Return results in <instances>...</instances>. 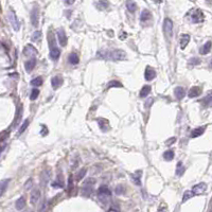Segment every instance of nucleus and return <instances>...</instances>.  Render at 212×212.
I'll list each match as a JSON object with an SVG mask.
<instances>
[{
    "instance_id": "obj_1",
    "label": "nucleus",
    "mask_w": 212,
    "mask_h": 212,
    "mask_svg": "<svg viewBox=\"0 0 212 212\" xmlns=\"http://www.w3.org/2000/svg\"><path fill=\"white\" fill-rule=\"evenodd\" d=\"M99 58H102L108 61H122L126 58L125 52L123 50H114V51H100L98 53Z\"/></svg>"
},
{
    "instance_id": "obj_2",
    "label": "nucleus",
    "mask_w": 212,
    "mask_h": 212,
    "mask_svg": "<svg viewBox=\"0 0 212 212\" xmlns=\"http://www.w3.org/2000/svg\"><path fill=\"white\" fill-rule=\"evenodd\" d=\"M48 40H49V48H50V58L54 61H56L60 58L61 51L55 46V39H54L53 34H50L48 36Z\"/></svg>"
},
{
    "instance_id": "obj_3",
    "label": "nucleus",
    "mask_w": 212,
    "mask_h": 212,
    "mask_svg": "<svg viewBox=\"0 0 212 212\" xmlns=\"http://www.w3.org/2000/svg\"><path fill=\"white\" fill-rule=\"evenodd\" d=\"M112 196V191L109 190L107 186H101L98 190V197L102 203H106L109 201V198Z\"/></svg>"
},
{
    "instance_id": "obj_4",
    "label": "nucleus",
    "mask_w": 212,
    "mask_h": 212,
    "mask_svg": "<svg viewBox=\"0 0 212 212\" xmlns=\"http://www.w3.org/2000/svg\"><path fill=\"white\" fill-rule=\"evenodd\" d=\"M94 183H96V181H94V179H91V178H89L86 183H84V186H83V188H82V195L83 196L89 197L90 194L92 193V186H94Z\"/></svg>"
},
{
    "instance_id": "obj_5",
    "label": "nucleus",
    "mask_w": 212,
    "mask_h": 212,
    "mask_svg": "<svg viewBox=\"0 0 212 212\" xmlns=\"http://www.w3.org/2000/svg\"><path fill=\"white\" fill-rule=\"evenodd\" d=\"M163 32L167 38H171L173 35V22L170 18H165L163 22Z\"/></svg>"
},
{
    "instance_id": "obj_6",
    "label": "nucleus",
    "mask_w": 212,
    "mask_h": 212,
    "mask_svg": "<svg viewBox=\"0 0 212 212\" xmlns=\"http://www.w3.org/2000/svg\"><path fill=\"white\" fill-rule=\"evenodd\" d=\"M31 22H32L33 27L37 28L38 27V22H39V7L37 4L33 7L32 11H31Z\"/></svg>"
},
{
    "instance_id": "obj_7",
    "label": "nucleus",
    "mask_w": 212,
    "mask_h": 212,
    "mask_svg": "<svg viewBox=\"0 0 212 212\" xmlns=\"http://www.w3.org/2000/svg\"><path fill=\"white\" fill-rule=\"evenodd\" d=\"M191 19H192V22L198 23V22L204 21L205 16H204V14H203V12H201V10L196 9V10H194V11L192 12V14H191Z\"/></svg>"
},
{
    "instance_id": "obj_8",
    "label": "nucleus",
    "mask_w": 212,
    "mask_h": 212,
    "mask_svg": "<svg viewBox=\"0 0 212 212\" xmlns=\"http://www.w3.org/2000/svg\"><path fill=\"white\" fill-rule=\"evenodd\" d=\"M56 35H58V43L61 46L65 47L67 45V36H66V33L64 31V29H58L56 30Z\"/></svg>"
},
{
    "instance_id": "obj_9",
    "label": "nucleus",
    "mask_w": 212,
    "mask_h": 212,
    "mask_svg": "<svg viewBox=\"0 0 212 212\" xmlns=\"http://www.w3.org/2000/svg\"><path fill=\"white\" fill-rule=\"evenodd\" d=\"M9 19H10V21H11L15 31H18L20 27H19V22H18V19L16 17V14H15L14 11H10V13H9Z\"/></svg>"
},
{
    "instance_id": "obj_10",
    "label": "nucleus",
    "mask_w": 212,
    "mask_h": 212,
    "mask_svg": "<svg viewBox=\"0 0 212 212\" xmlns=\"http://www.w3.org/2000/svg\"><path fill=\"white\" fill-rule=\"evenodd\" d=\"M206 188H207L206 183H198V185H195L194 187H193V189H192V192H193V194L194 195L203 194L206 191Z\"/></svg>"
},
{
    "instance_id": "obj_11",
    "label": "nucleus",
    "mask_w": 212,
    "mask_h": 212,
    "mask_svg": "<svg viewBox=\"0 0 212 212\" xmlns=\"http://www.w3.org/2000/svg\"><path fill=\"white\" fill-rule=\"evenodd\" d=\"M144 76H145V80H146V81H152V80H154L155 76H156V71H155L152 67L147 66L146 69H145V72H144Z\"/></svg>"
},
{
    "instance_id": "obj_12",
    "label": "nucleus",
    "mask_w": 212,
    "mask_h": 212,
    "mask_svg": "<svg viewBox=\"0 0 212 212\" xmlns=\"http://www.w3.org/2000/svg\"><path fill=\"white\" fill-rule=\"evenodd\" d=\"M62 84H63V78H62L61 76H54V78H52V80H51V85H52V87H53L54 89H58Z\"/></svg>"
},
{
    "instance_id": "obj_13",
    "label": "nucleus",
    "mask_w": 212,
    "mask_h": 212,
    "mask_svg": "<svg viewBox=\"0 0 212 212\" xmlns=\"http://www.w3.org/2000/svg\"><path fill=\"white\" fill-rule=\"evenodd\" d=\"M40 197V191L38 190V189H34V190L32 191V193H31V204L32 205H35V204H37V201H38V199H39Z\"/></svg>"
},
{
    "instance_id": "obj_14",
    "label": "nucleus",
    "mask_w": 212,
    "mask_h": 212,
    "mask_svg": "<svg viewBox=\"0 0 212 212\" xmlns=\"http://www.w3.org/2000/svg\"><path fill=\"white\" fill-rule=\"evenodd\" d=\"M174 94H175V98L177 100H181L186 96V90L183 89V87H176L174 89Z\"/></svg>"
},
{
    "instance_id": "obj_15",
    "label": "nucleus",
    "mask_w": 212,
    "mask_h": 212,
    "mask_svg": "<svg viewBox=\"0 0 212 212\" xmlns=\"http://www.w3.org/2000/svg\"><path fill=\"white\" fill-rule=\"evenodd\" d=\"M201 94V88L199 86H194L192 87L190 90H189V94L188 96L190 98H195V97H198L199 94Z\"/></svg>"
},
{
    "instance_id": "obj_16",
    "label": "nucleus",
    "mask_w": 212,
    "mask_h": 212,
    "mask_svg": "<svg viewBox=\"0 0 212 212\" xmlns=\"http://www.w3.org/2000/svg\"><path fill=\"white\" fill-rule=\"evenodd\" d=\"M35 65H36V60H35V58H31V60H29V61H27V63L25 64V71L28 72V73H30V72H31L33 69H34Z\"/></svg>"
},
{
    "instance_id": "obj_17",
    "label": "nucleus",
    "mask_w": 212,
    "mask_h": 212,
    "mask_svg": "<svg viewBox=\"0 0 212 212\" xmlns=\"http://www.w3.org/2000/svg\"><path fill=\"white\" fill-rule=\"evenodd\" d=\"M98 123L100 125V128L103 132H107L109 130V123H108V120H106V119H98Z\"/></svg>"
},
{
    "instance_id": "obj_18",
    "label": "nucleus",
    "mask_w": 212,
    "mask_h": 212,
    "mask_svg": "<svg viewBox=\"0 0 212 212\" xmlns=\"http://www.w3.org/2000/svg\"><path fill=\"white\" fill-rule=\"evenodd\" d=\"M205 130H206L205 126H201V127H197V128L193 130L192 133H191V138H196V137L201 136L204 134V132H205Z\"/></svg>"
},
{
    "instance_id": "obj_19",
    "label": "nucleus",
    "mask_w": 212,
    "mask_h": 212,
    "mask_svg": "<svg viewBox=\"0 0 212 212\" xmlns=\"http://www.w3.org/2000/svg\"><path fill=\"white\" fill-rule=\"evenodd\" d=\"M189 41H190V35H188V34H183L181 37H180V48H181V49H185V48L187 47V45Z\"/></svg>"
},
{
    "instance_id": "obj_20",
    "label": "nucleus",
    "mask_w": 212,
    "mask_h": 212,
    "mask_svg": "<svg viewBox=\"0 0 212 212\" xmlns=\"http://www.w3.org/2000/svg\"><path fill=\"white\" fill-rule=\"evenodd\" d=\"M210 50H211V41L209 40V41H207V43L199 49V53L203 54V55H205V54H208L209 52H210Z\"/></svg>"
},
{
    "instance_id": "obj_21",
    "label": "nucleus",
    "mask_w": 212,
    "mask_h": 212,
    "mask_svg": "<svg viewBox=\"0 0 212 212\" xmlns=\"http://www.w3.org/2000/svg\"><path fill=\"white\" fill-rule=\"evenodd\" d=\"M152 18V14L151 12L148 11V10H143L142 11V13H141L140 15V20L142 22L143 21H147V20H150Z\"/></svg>"
},
{
    "instance_id": "obj_22",
    "label": "nucleus",
    "mask_w": 212,
    "mask_h": 212,
    "mask_svg": "<svg viewBox=\"0 0 212 212\" xmlns=\"http://www.w3.org/2000/svg\"><path fill=\"white\" fill-rule=\"evenodd\" d=\"M126 7L130 13H134L137 10V4L133 0H126Z\"/></svg>"
},
{
    "instance_id": "obj_23",
    "label": "nucleus",
    "mask_w": 212,
    "mask_h": 212,
    "mask_svg": "<svg viewBox=\"0 0 212 212\" xmlns=\"http://www.w3.org/2000/svg\"><path fill=\"white\" fill-rule=\"evenodd\" d=\"M25 196H20V197L17 199V201H16V209H18V210H21V209L25 208Z\"/></svg>"
},
{
    "instance_id": "obj_24",
    "label": "nucleus",
    "mask_w": 212,
    "mask_h": 212,
    "mask_svg": "<svg viewBox=\"0 0 212 212\" xmlns=\"http://www.w3.org/2000/svg\"><path fill=\"white\" fill-rule=\"evenodd\" d=\"M68 60H69V63L72 64V65H76V64H79V56H78V54L74 53V52L70 53Z\"/></svg>"
},
{
    "instance_id": "obj_25",
    "label": "nucleus",
    "mask_w": 212,
    "mask_h": 212,
    "mask_svg": "<svg viewBox=\"0 0 212 212\" xmlns=\"http://www.w3.org/2000/svg\"><path fill=\"white\" fill-rule=\"evenodd\" d=\"M9 183H10V179H3L0 181V196L3 194L4 191L7 190Z\"/></svg>"
},
{
    "instance_id": "obj_26",
    "label": "nucleus",
    "mask_w": 212,
    "mask_h": 212,
    "mask_svg": "<svg viewBox=\"0 0 212 212\" xmlns=\"http://www.w3.org/2000/svg\"><path fill=\"white\" fill-rule=\"evenodd\" d=\"M151 90H152V87L150 86V85H145V86H144L143 88L140 90V97L141 98H145L147 94L151 92Z\"/></svg>"
},
{
    "instance_id": "obj_27",
    "label": "nucleus",
    "mask_w": 212,
    "mask_h": 212,
    "mask_svg": "<svg viewBox=\"0 0 212 212\" xmlns=\"http://www.w3.org/2000/svg\"><path fill=\"white\" fill-rule=\"evenodd\" d=\"M141 174H142L141 171H138V175H137V173H135V174L132 175V180H133V183H136V185H138V186H140L141 185V181H140Z\"/></svg>"
},
{
    "instance_id": "obj_28",
    "label": "nucleus",
    "mask_w": 212,
    "mask_h": 212,
    "mask_svg": "<svg viewBox=\"0 0 212 212\" xmlns=\"http://www.w3.org/2000/svg\"><path fill=\"white\" fill-rule=\"evenodd\" d=\"M163 158H165V160H167V161L173 160V158H174V151H173V150H169V151L165 152Z\"/></svg>"
},
{
    "instance_id": "obj_29",
    "label": "nucleus",
    "mask_w": 212,
    "mask_h": 212,
    "mask_svg": "<svg viewBox=\"0 0 212 212\" xmlns=\"http://www.w3.org/2000/svg\"><path fill=\"white\" fill-rule=\"evenodd\" d=\"M185 171H186V168L183 165V163L181 162H179L178 165H177V170H176V175L177 176H181L183 173H185Z\"/></svg>"
},
{
    "instance_id": "obj_30",
    "label": "nucleus",
    "mask_w": 212,
    "mask_h": 212,
    "mask_svg": "<svg viewBox=\"0 0 212 212\" xmlns=\"http://www.w3.org/2000/svg\"><path fill=\"white\" fill-rule=\"evenodd\" d=\"M31 84H32L33 86H41V84H43V78L41 76H37L35 79H33L31 81Z\"/></svg>"
},
{
    "instance_id": "obj_31",
    "label": "nucleus",
    "mask_w": 212,
    "mask_h": 212,
    "mask_svg": "<svg viewBox=\"0 0 212 212\" xmlns=\"http://www.w3.org/2000/svg\"><path fill=\"white\" fill-rule=\"evenodd\" d=\"M41 38V32L40 31H36V32L33 33V36H32V40L35 41V43H38Z\"/></svg>"
},
{
    "instance_id": "obj_32",
    "label": "nucleus",
    "mask_w": 212,
    "mask_h": 212,
    "mask_svg": "<svg viewBox=\"0 0 212 212\" xmlns=\"http://www.w3.org/2000/svg\"><path fill=\"white\" fill-rule=\"evenodd\" d=\"M125 191H126V189L124 188L123 185H119V186H117V188H116V193L118 195H123L125 193Z\"/></svg>"
},
{
    "instance_id": "obj_33",
    "label": "nucleus",
    "mask_w": 212,
    "mask_h": 212,
    "mask_svg": "<svg viewBox=\"0 0 212 212\" xmlns=\"http://www.w3.org/2000/svg\"><path fill=\"white\" fill-rule=\"evenodd\" d=\"M109 7V3H108L106 0H100L99 3H98V7L100 10H103V9H106V7Z\"/></svg>"
},
{
    "instance_id": "obj_34",
    "label": "nucleus",
    "mask_w": 212,
    "mask_h": 212,
    "mask_svg": "<svg viewBox=\"0 0 212 212\" xmlns=\"http://www.w3.org/2000/svg\"><path fill=\"white\" fill-rule=\"evenodd\" d=\"M193 196H194V194H193V192H192V191H186V192H185V194H183V201H187L188 199H190V198L193 197Z\"/></svg>"
},
{
    "instance_id": "obj_35",
    "label": "nucleus",
    "mask_w": 212,
    "mask_h": 212,
    "mask_svg": "<svg viewBox=\"0 0 212 212\" xmlns=\"http://www.w3.org/2000/svg\"><path fill=\"white\" fill-rule=\"evenodd\" d=\"M38 94H39V90L38 89H34L32 90V92H31V96H30V99L32 101H34V100H36L37 98H38Z\"/></svg>"
},
{
    "instance_id": "obj_36",
    "label": "nucleus",
    "mask_w": 212,
    "mask_h": 212,
    "mask_svg": "<svg viewBox=\"0 0 212 212\" xmlns=\"http://www.w3.org/2000/svg\"><path fill=\"white\" fill-rule=\"evenodd\" d=\"M108 88H112V87H122V84L118 81H112V82L108 83L107 85Z\"/></svg>"
},
{
    "instance_id": "obj_37",
    "label": "nucleus",
    "mask_w": 212,
    "mask_h": 212,
    "mask_svg": "<svg viewBox=\"0 0 212 212\" xmlns=\"http://www.w3.org/2000/svg\"><path fill=\"white\" fill-rule=\"evenodd\" d=\"M203 102H205V103H206V104H205L206 106H208V107H210V106H211V94H210V92H209V94H207V97H206L205 99L203 100Z\"/></svg>"
},
{
    "instance_id": "obj_38",
    "label": "nucleus",
    "mask_w": 212,
    "mask_h": 212,
    "mask_svg": "<svg viewBox=\"0 0 212 212\" xmlns=\"http://www.w3.org/2000/svg\"><path fill=\"white\" fill-rule=\"evenodd\" d=\"M28 125H29V120L27 119L25 122H23V124L21 125V127H20V130H19V132H18V134H22L23 132L25 130V128L28 127Z\"/></svg>"
},
{
    "instance_id": "obj_39",
    "label": "nucleus",
    "mask_w": 212,
    "mask_h": 212,
    "mask_svg": "<svg viewBox=\"0 0 212 212\" xmlns=\"http://www.w3.org/2000/svg\"><path fill=\"white\" fill-rule=\"evenodd\" d=\"M85 174H86V170L85 169H82L81 171L79 172V174H78V176H76V180L78 181H80L81 179H83V177L85 176Z\"/></svg>"
},
{
    "instance_id": "obj_40",
    "label": "nucleus",
    "mask_w": 212,
    "mask_h": 212,
    "mask_svg": "<svg viewBox=\"0 0 212 212\" xmlns=\"http://www.w3.org/2000/svg\"><path fill=\"white\" fill-rule=\"evenodd\" d=\"M189 64H190L191 66H194V65H198V64H201V60L199 58H191L190 61H189Z\"/></svg>"
},
{
    "instance_id": "obj_41",
    "label": "nucleus",
    "mask_w": 212,
    "mask_h": 212,
    "mask_svg": "<svg viewBox=\"0 0 212 212\" xmlns=\"http://www.w3.org/2000/svg\"><path fill=\"white\" fill-rule=\"evenodd\" d=\"M41 127H43V130H41V132H40V134H41L43 136H46V135H48L47 126H46V125H41Z\"/></svg>"
},
{
    "instance_id": "obj_42",
    "label": "nucleus",
    "mask_w": 212,
    "mask_h": 212,
    "mask_svg": "<svg viewBox=\"0 0 212 212\" xmlns=\"http://www.w3.org/2000/svg\"><path fill=\"white\" fill-rule=\"evenodd\" d=\"M73 189V183H72V178L70 177L69 178V181H68V190L71 191Z\"/></svg>"
},
{
    "instance_id": "obj_43",
    "label": "nucleus",
    "mask_w": 212,
    "mask_h": 212,
    "mask_svg": "<svg viewBox=\"0 0 212 212\" xmlns=\"http://www.w3.org/2000/svg\"><path fill=\"white\" fill-rule=\"evenodd\" d=\"M74 1H76V0H64V2H65L67 5H71V4H73L74 3Z\"/></svg>"
},
{
    "instance_id": "obj_44",
    "label": "nucleus",
    "mask_w": 212,
    "mask_h": 212,
    "mask_svg": "<svg viewBox=\"0 0 212 212\" xmlns=\"http://www.w3.org/2000/svg\"><path fill=\"white\" fill-rule=\"evenodd\" d=\"M175 141H176V139H175V138H172V139H169V140L167 141L165 143H167V145H169L170 143H174Z\"/></svg>"
},
{
    "instance_id": "obj_45",
    "label": "nucleus",
    "mask_w": 212,
    "mask_h": 212,
    "mask_svg": "<svg viewBox=\"0 0 212 212\" xmlns=\"http://www.w3.org/2000/svg\"><path fill=\"white\" fill-rule=\"evenodd\" d=\"M119 38H121V39H124V38H126V33L122 32V35H121V36L119 35Z\"/></svg>"
},
{
    "instance_id": "obj_46",
    "label": "nucleus",
    "mask_w": 212,
    "mask_h": 212,
    "mask_svg": "<svg viewBox=\"0 0 212 212\" xmlns=\"http://www.w3.org/2000/svg\"><path fill=\"white\" fill-rule=\"evenodd\" d=\"M152 101H153V100H148V101H147V104H146V107H148V106H150V105H151V104H152V103H151Z\"/></svg>"
},
{
    "instance_id": "obj_47",
    "label": "nucleus",
    "mask_w": 212,
    "mask_h": 212,
    "mask_svg": "<svg viewBox=\"0 0 212 212\" xmlns=\"http://www.w3.org/2000/svg\"><path fill=\"white\" fill-rule=\"evenodd\" d=\"M155 2H157V3H160V2H162L163 0H154Z\"/></svg>"
}]
</instances>
